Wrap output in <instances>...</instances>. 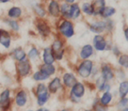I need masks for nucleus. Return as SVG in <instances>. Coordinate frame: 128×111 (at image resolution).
Instances as JSON below:
<instances>
[{
    "label": "nucleus",
    "instance_id": "f257e3e1",
    "mask_svg": "<svg viewBox=\"0 0 128 111\" xmlns=\"http://www.w3.org/2000/svg\"><path fill=\"white\" fill-rule=\"evenodd\" d=\"M32 94L36 100V104L39 107H44L51 98V94L48 91L47 85L44 82L37 83L32 88Z\"/></svg>",
    "mask_w": 128,
    "mask_h": 111
},
{
    "label": "nucleus",
    "instance_id": "f03ea898",
    "mask_svg": "<svg viewBox=\"0 0 128 111\" xmlns=\"http://www.w3.org/2000/svg\"><path fill=\"white\" fill-rule=\"evenodd\" d=\"M30 104V93L24 88L13 90V104L18 109H24Z\"/></svg>",
    "mask_w": 128,
    "mask_h": 111
},
{
    "label": "nucleus",
    "instance_id": "7ed1b4c3",
    "mask_svg": "<svg viewBox=\"0 0 128 111\" xmlns=\"http://www.w3.org/2000/svg\"><path fill=\"white\" fill-rule=\"evenodd\" d=\"M33 71H34V65L28 60L15 63L14 76H15L16 82L19 83L23 79H26V77L31 76Z\"/></svg>",
    "mask_w": 128,
    "mask_h": 111
},
{
    "label": "nucleus",
    "instance_id": "20e7f679",
    "mask_svg": "<svg viewBox=\"0 0 128 111\" xmlns=\"http://www.w3.org/2000/svg\"><path fill=\"white\" fill-rule=\"evenodd\" d=\"M13 108V88H3L0 92V111H12Z\"/></svg>",
    "mask_w": 128,
    "mask_h": 111
},
{
    "label": "nucleus",
    "instance_id": "39448f33",
    "mask_svg": "<svg viewBox=\"0 0 128 111\" xmlns=\"http://www.w3.org/2000/svg\"><path fill=\"white\" fill-rule=\"evenodd\" d=\"M56 29L60 35L64 39H71L76 34L74 24L69 19H64V18L58 19Z\"/></svg>",
    "mask_w": 128,
    "mask_h": 111
},
{
    "label": "nucleus",
    "instance_id": "423d86ee",
    "mask_svg": "<svg viewBox=\"0 0 128 111\" xmlns=\"http://www.w3.org/2000/svg\"><path fill=\"white\" fill-rule=\"evenodd\" d=\"M34 28L37 34L42 39H47L52 34V28L50 26L49 21L42 18H35L34 20Z\"/></svg>",
    "mask_w": 128,
    "mask_h": 111
},
{
    "label": "nucleus",
    "instance_id": "0eeeda50",
    "mask_svg": "<svg viewBox=\"0 0 128 111\" xmlns=\"http://www.w3.org/2000/svg\"><path fill=\"white\" fill-rule=\"evenodd\" d=\"M86 93V86L82 82H77L76 85H74L70 88L69 92V99L74 104H78L81 101V99L84 97Z\"/></svg>",
    "mask_w": 128,
    "mask_h": 111
},
{
    "label": "nucleus",
    "instance_id": "6e6552de",
    "mask_svg": "<svg viewBox=\"0 0 128 111\" xmlns=\"http://www.w3.org/2000/svg\"><path fill=\"white\" fill-rule=\"evenodd\" d=\"M93 66H94V62L92 60H81L76 68V74L82 79H88V77H90V76H92V71Z\"/></svg>",
    "mask_w": 128,
    "mask_h": 111
},
{
    "label": "nucleus",
    "instance_id": "1a4fd4ad",
    "mask_svg": "<svg viewBox=\"0 0 128 111\" xmlns=\"http://www.w3.org/2000/svg\"><path fill=\"white\" fill-rule=\"evenodd\" d=\"M14 39V35L8 29L0 28V46L5 50H10L12 46V42Z\"/></svg>",
    "mask_w": 128,
    "mask_h": 111
},
{
    "label": "nucleus",
    "instance_id": "9d476101",
    "mask_svg": "<svg viewBox=\"0 0 128 111\" xmlns=\"http://www.w3.org/2000/svg\"><path fill=\"white\" fill-rule=\"evenodd\" d=\"M8 58H10L12 60H13L15 63L22 62L28 60L26 56V50L22 46H16L12 48L8 53Z\"/></svg>",
    "mask_w": 128,
    "mask_h": 111
},
{
    "label": "nucleus",
    "instance_id": "9b49d317",
    "mask_svg": "<svg viewBox=\"0 0 128 111\" xmlns=\"http://www.w3.org/2000/svg\"><path fill=\"white\" fill-rule=\"evenodd\" d=\"M108 40L103 34H96L92 39V46L93 49L98 52H103L106 50H109Z\"/></svg>",
    "mask_w": 128,
    "mask_h": 111
},
{
    "label": "nucleus",
    "instance_id": "f8f14e48",
    "mask_svg": "<svg viewBox=\"0 0 128 111\" xmlns=\"http://www.w3.org/2000/svg\"><path fill=\"white\" fill-rule=\"evenodd\" d=\"M46 12L47 15L54 19L60 18V3L58 0H49L46 4Z\"/></svg>",
    "mask_w": 128,
    "mask_h": 111
},
{
    "label": "nucleus",
    "instance_id": "ddd939ff",
    "mask_svg": "<svg viewBox=\"0 0 128 111\" xmlns=\"http://www.w3.org/2000/svg\"><path fill=\"white\" fill-rule=\"evenodd\" d=\"M24 15V10H23V8L20 7V6L13 5V6L10 7L7 10L5 17H7L8 19H12V20L20 21V20H23Z\"/></svg>",
    "mask_w": 128,
    "mask_h": 111
},
{
    "label": "nucleus",
    "instance_id": "4468645a",
    "mask_svg": "<svg viewBox=\"0 0 128 111\" xmlns=\"http://www.w3.org/2000/svg\"><path fill=\"white\" fill-rule=\"evenodd\" d=\"M40 51L36 45H30L26 50V56H28V60L31 62L33 65L37 64L39 65L40 63Z\"/></svg>",
    "mask_w": 128,
    "mask_h": 111
},
{
    "label": "nucleus",
    "instance_id": "2eb2a0df",
    "mask_svg": "<svg viewBox=\"0 0 128 111\" xmlns=\"http://www.w3.org/2000/svg\"><path fill=\"white\" fill-rule=\"evenodd\" d=\"M55 62H56V60L51 47L50 46L44 47L40 53V63L52 65V64H55Z\"/></svg>",
    "mask_w": 128,
    "mask_h": 111
},
{
    "label": "nucleus",
    "instance_id": "dca6fc26",
    "mask_svg": "<svg viewBox=\"0 0 128 111\" xmlns=\"http://www.w3.org/2000/svg\"><path fill=\"white\" fill-rule=\"evenodd\" d=\"M90 31L94 34H103L106 31V20H95L88 24Z\"/></svg>",
    "mask_w": 128,
    "mask_h": 111
},
{
    "label": "nucleus",
    "instance_id": "f3484780",
    "mask_svg": "<svg viewBox=\"0 0 128 111\" xmlns=\"http://www.w3.org/2000/svg\"><path fill=\"white\" fill-rule=\"evenodd\" d=\"M2 22L3 24L7 26L10 31L12 32L13 35H18L21 30V24L20 21L12 20V19H8L7 17H3L2 18Z\"/></svg>",
    "mask_w": 128,
    "mask_h": 111
},
{
    "label": "nucleus",
    "instance_id": "a211bd4d",
    "mask_svg": "<svg viewBox=\"0 0 128 111\" xmlns=\"http://www.w3.org/2000/svg\"><path fill=\"white\" fill-rule=\"evenodd\" d=\"M48 91L50 94H56L61 90H63V85L60 76H54L47 84Z\"/></svg>",
    "mask_w": 128,
    "mask_h": 111
},
{
    "label": "nucleus",
    "instance_id": "6ab92c4d",
    "mask_svg": "<svg viewBox=\"0 0 128 111\" xmlns=\"http://www.w3.org/2000/svg\"><path fill=\"white\" fill-rule=\"evenodd\" d=\"M61 82H62V85H63L64 88H71L76 85L78 80H77V77L74 74V72H64L62 74V77H61Z\"/></svg>",
    "mask_w": 128,
    "mask_h": 111
},
{
    "label": "nucleus",
    "instance_id": "aec40b11",
    "mask_svg": "<svg viewBox=\"0 0 128 111\" xmlns=\"http://www.w3.org/2000/svg\"><path fill=\"white\" fill-rule=\"evenodd\" d=\"M99 69H100V76L104 81L109 82V81L113 80L115 74H114V72L112 70V68L110 67V65L104 63L101 65V67Z\"/></svg>",
    "mask_w": 128,
    "mask_h": 111
},
{
    "label": "nucleus",
    "instance_id": "412c9836",
    "mask_svg": "<svg viewBox=\"0 0 128 111\" xmlns=\"http://www.w3.org/2000/svg\"><path fill=\"white\" fill-rule=\"evenodd\" d=\"M31 10L36 16V18L45 19L47 17V12H46L45 6L40 2H34L31 5Z\"/></svg>",
    "mask_w": 128,
    "mask_h": 111
},
{
    "label": "nucleus",
    "instance_id": "4be33fe9",
    "mask_svg": "<svg viewBox=\"0 0 128 111\" xmlns=\"http://www.w3.org/2000/svg\"><path fill=\"white\" fill-rule=\"evenodd\" d=\"M94 54V49L92 44H85L83 45L79 51V58L82 60H90Z\"/></svg>",
    "mask_w": 128,
    "mask_h": 111
},
{
    "label": "nucleus",
    "instance_id": "5701e85b",
    "mask_svg": "<svg viewBox=\"0 0 128 111\" xmlns=\"http://www.w3.org/2000/svg\"><path fill=\"white\" fill-rule=\"evenodd\" d=\"M82 14L81 8L79 7V4L74 3V4L70 5V12H69V20L74 21L79 19L80 16Z\"/></svg>",
    "mask_w": 128,
    "mask_h": 111
},
{
    "label": "nucleus",
    "instance_id": "b1692460",
    "mask_svg": "<svg viewBox=\"0 0 128 111\" xmlns=\"http://www.w3.org/2000/svg\"><path fill=\"white\" fill-rule=\"evenodd\" d=\"M38 69L42 71L44 74H45L46 76H48L49 77H51V76H55L56 72V67L52 64V65H48V64H42V63H40L38 65Z\"/></svg>",
    "mask_w": 128,
    "mask_h": 111
},
{
    "label": "nucleus",
    "instance_id": "393cba45",
    "mask_svg": "<svg viewBox=\"0 0 128 111\" xmlns=\"http://www.w3.org/2000/svg\"><path fill=\"white\" fill-rule=\"evenodd\" d=\"M31 79L34 81V82H36V83H40V82H44V81H46V80H49L50 79V77L48 76H46L45 74H44L42 71H40L39 69H37L36 71H33L31 74Z\"/></svg>",
    "mask_w": 128,
    "mask_h": 111
},
{
    "label": "nucleus",
    "instance_id": "a878e982",
    "mask_svg": "<svg viewBox=\"0 0 128 111\" xmlns=\"http://www.w3.org/2000/svg\"><path fill=\"white\" fill-rule=\"evenodd\" d=\"M94 16H99L106 7V0H93L92 2Z\"/></svg>",
    "mask_w": 128,
    "mask_h": 111
},
{
    "label": "nucleus",
    "instance_id": "bb28decb",
    "mask_svg": "<svg viewBox=\"0 0 128 111\" xmlns=\"http://www.w3.org/2000/svg\"><path fill=\"white\" fill-rule=\"evenodd\" d=\"M112 99H113V96H112L111 92L110 91H106V92H103L102 93V95L98 98V101H99V103L103 106L108 107L112 102Z\"/></svg>",
    "mask_w": 128,
    "mask_h": 111
},
{
    "label": "nucleus",
    "instance_id": "cd10ccee",
    "mask_svg": "<svg viewBox=\"0 0 128 111\" xmlns=\"http://www.w3.org/2000/svg\"><path fill=\"white\" fill-rule=\"evenodd\" d=\"M50 47H51V49L53 50L54 53L61 51V50L64 49V40H62L61 38H56V39L52 42Z\"/></svg>",
    "mask_w": 128,
    "mask_h": 111
},
{
    "label": "nucleus",
    "instance_id": "c85d7f7f",
    "mask_svg": "<svg viewBox=\"0 0 128 111\" xmlns=\"http://www.w3.org/2000/svg\"><path fill=\"white\" fill-rule=\"evenodd\" d=\"M115 13H116V8H113V7H110V6L109 7L106 6L99 16H100L101 18H103L104 20H106V19H109L111 16L114 15Z\"/></svg>",
    "mask_w": 128,
    "mask_h": 111
},
{
    "label": "nucleus",
    "instance_id": "c756f323",
    "mask_svg": "<svg viewBox=\"0 0 128 111\" xmlns=\"http://www.w3.org/2000/svg\"><path fill=\"white\" fill-rule=\"evenodd\" d=\"M80 8H81V12H83L86 16H94L92 2H84L81 5Z\"/></svg>",
    "mask_w": 128,
    "mask_h": 111
},
{
    "label": "nucleus",
    "instance_id": "7c9ffc66",
    "mask_svg": "<svg viewBox=\"0 0 128 111\" xmlns=\"http://www.w3.org/2000/svg\"><path fill=\"white\" fill-rule=\"evenodd\" d=\"M69 12H70V5L67 3L60 4V18L69 19Z\"/></svg>",
    "mask_w": 128,
    "mask_h": 111
},
{
    "label": "nucleus",
    "instance_id": "2f4dec72",
    "mask_svg": "<svg viewBox=\"0 0 128 111\" xmlns=\"http://www.w3.org/2000/svg\"><path fill=\"white\" fill-rule=\"evenodd\" d=\"M128 93V81H122L119 87V94L120 98H124Z\"/></svg>",
    "mask_w": 128,
    "mask_h": 111
},
{
    "label": "nucleus",
    "instance_id": "473e14b6",
    "mask_svg": "<svg viewBox=\"0 0 128 111\" xmlns=\"http://www.w3.org/2000/svg\"><path fill=\"white\" fill-rule=\"evenodd\" d=\"M119 64L124 68H128V56L122 55L119 58Z\"/></svg>",
    "mask_w": 128,
    "mask_h": 111
},
{
    "label": "nucleus",
    "instance_id": "72a5a7b5",
    "mask_svg": "<svg viewBox=\"0 0 128 111\" xmlns=\"http://www.w3.org/2000/svg\"><path fill=\"white\" fill-rule=\"evenodd\" d=\"M54 56H55V60H56V61H60V60H62L64 58V56H65V49L61 50V51L56 52V53H54Z\"/></svg>",
    "mask_w": 128,
    "mask_h": 111
},
{
    "label": "nucleus",
    "instance_id": "f704fd0d",
    "mask_svg": "<svg viewBox=\"0 0 128 111\" xmlns=\"http://www.w3.org/2000/svg\"><path fill=\"white\" fill-rule=\"evenodd\" d=\"M128 104V99L126 97H124V98H120V102H119V106L120 107H124L126 106Z\"/></svg>",
    "mask_w": 128,
    "mask_h": 111
},
{
    "label": "nucleus",
    "instance_id": "c9c22d12",
    "mask_svg": "<svg viewBox=\"0 0 128 111\" xmlns=\"http://www.w3.org/2000/svg\"><path fill=\"white\" fill-rule=\"evenodd\" d=\"M112 52H113V54L115 56H120V50L116 46H114V47L112 48Z\"/></svg>",
    "mask_w": 128,
    "mask_h": 111
},
{
    "label": "nucleus",
    "instance_id": "e433bc0d",
    "mask_svg": "<svg viewBox=\"0 0 128 111\" xmlns=\"http://www.w3.org/2000/svg\"><path fill=\"white\" fill-rule=\"evenodd\" d=\"M76 0H63L64 3H67V4H69V5L74 4V3H76Z\"/></svg>",
    "mask_w": 128,
    "mask_h": 111
},
{
    "label": "nucleus",
    "instance_id": "4c0bfd02",
    "mask_svg": "<svg viewBox=\"0 0 128 111\" xmlns=\"http://www.w3.org/2000/svg\"><path fill=\"white\" fill-rule=\"evenodd\" d=\"M12 0H0V4H8L10 3Z\"/></svg>",
    "mask_w": 128,
    "mask_h": 111
},
{
    "label": "nucleus",
    "instance_id": "58836bf2",
    "mask_svg": "<svg viewBox=\"0 0 128 111\" xmlns=\"http://www.w3.org/2000/svg\"><path fill=\"white\" fill-rule=\"evenodd\" d=\"M38 110L39 111H51L50 109H48V108H46V107H39L38 108Z\"/></svg>",
    "mask_w": 128,
    "mask_h": 111
},
{
    "label": "nucleus",
    "instance_id": "ea45409f",
    "mask_svg": "<svg viewBox=\"0 0 128 111\" xmlns=\"http://www.w3.org/2000/svg\"><path fill=\"white\" fill-rule=\"evenodd\" d=\"M124 36H125V39L128 42V28H125L124 29Z\"/></svg>",
    "mask_w": 128,
    "mask_h": 111
},
{
    "label": "nucleus",
    "instance_id": "a19ab883",
    "mask_svg": "<svg viewBox=\"0 0 128 111\" xmlns=\"http://www.w3.org/2000/svg\"><path fill=\"white\" fill-rule=\"evenodd\" d=\"M24 111H39L38 109H32V108H28V109H24Z\"/></svg>",
    "mask_w": 128,
    "mask_h": 111
},
{
    "label": "nucleus",
    "instance_id": "79ce46f5",
    "mask_svg": "<svg viewBox=\"0 0 128 111\" xmlns=\"http://www.w3.org/2000/svg\"><path fill=\"white\" fill-rule=\"evenodd\" d=\"M60 111H71L70 109H68V108H63V109H61Z\"/></svg>",
    "mask_w": 128,
    "mask_h": 111
},
{
    "label": "nucleus",
    "instance_id": "37998d69",
    "mask_svg": "<svg viewBox=\"0 0 128 111\" xmlns=\"http://www.w3.org/2000/svg\"><path fill=\"white\" fill-rule=\"evenodd\" d=\"M83 111H93V110H92V109H85V110H83Z\"/></svg>",
    "mask_w": 128,
    "mask_h": 111
},
{
    "label": "nucleus",
    "instance_id": "c03bdc74",
    "mask_svg": "<svg viewBox=\"0 0 128 111\" xmlns=\"http://www.w3.org/2000/svg\"><path fill=\"white\" fill-rule=\"evenodd\" d=\"M1 90H2V85L0 84V92H1Z\"/></svg>",
    "mask_w": 128,
    "mask_h": 111
},
{
    "label": "nucleus",
    "instance_id": "a18cd8bd",
    "mask_svg": "<svg viewBox=\"0 0 128 111\" xmlns=\"http://www.w3.org/2000/svg\"><path fill=\"white\" fill-rule=\"evenodd\" d=\"M122 111H128V108H124V109Z\"/></svg>",
    "mask_w": 128,
    "mask_h": 111
},
{
    "label": "nucleus",
    "instance_id": "49530a36",
    "mask_svg": "<svg viewBox=\"0 0 128 111\" xmlns=\"http://www.w3.org/2000/svg\"><path fill=\"white\" fill-rule=\"evenodd\" d=\"M47 1H49V0H47Z\"/></svg>",
    "mask_w": 128,
    "mask_h": 111
}]
</instances>
